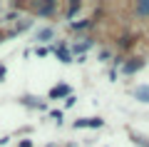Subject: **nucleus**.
Here are the masks:
<instances>
[{
    "mask_svg": "<svg viewBox=\"0 0 149 147\" xmlns=\"http://www.w3.org/2000/svg\"><path fill=\"white\" fill-rule=\"evenodd\" d=\"M55 13V3H40L37 5V15H52Z\"/></svg>",
    "mask_w": 149,
    "mask_h": 147,
    "instance_id": "nucleus-4",
    "label": "nucleus"
},
{
    "mask_svg": "<svg viewBox=\"0 0 149 147\" xmlns=\"http://www.w3.org/2000/svg\"><path fill=\"white\" fill-rule=\"evenodd\" d=\"M142 65H144V60H134V63H127V65H124V72H127V75H129V72H137Z\"/></svg>",
    "mask_w": 149,
    "mask_h": 147,
    "instance_id": "nucleus-5",
    "label": "nucleus"
},
{
    "mask_svg": "<svg viewBox=\"0 0 149 147\" xmlns=\"http://www.w3.org/2000/svg\"><path fill=\"white\" fill-rule=\"evenodd\" d=\"M57 55H60V60H62V63H70V58H72V55H70V50H65V45L57 47Z\"/></svg>",
    "mask_w": 149,
    "mask_h": 147,
    "instance_id": "nucleus-6",
    "label": "nucleus"
},
{
    "mask_svg": "<svg viewBox=\"0 0 149 147\" xmlns=\"http://www.w3.org/2000/svg\"><path fill=\"white\" fill-rule=\"evenodd\" d=\"M50 37H52V30H50V27H47V30H40V32H37V40H42V42H47Z\"/></svg>",
    "mask_w": 149,
    "mask_h": 147,
    "instance_id": "nucleus-8",
    "label": "nucleus"
},
{
    "mask_svg": "<svg viewBox=\"0 0 149 147\" xmlns=\"http://www.w3.org/2000/svg\"><path fill=\"white\" fill-rule=\"evenodd\" d=\"M67 95H70V85H65V82H60L57 87L50 90V97H52V100H57V97H65V100H67Z\"/></svg>",
    "mask_w": 149,
    "mask_h": 147,
    "instance_id": "nucleus-1",
    "label": "nucleus"
},
{
    "mask_svg": "<svg viewBox=\"0 0 149 147\" xmlns=\"http://www.w3.org/2000/svg\"><path fill=\"white\" fill-rule=\"evenodd\" d=\"M90 47H92V42L87 40V42H80V45L74 47V50H77V53H85V50H90Z\"/></svg>",
    "mask_w": 149,
    "mask_h": 147,
    "instance_id": "nucleus-9",
    "label": "nucleus"
},
{
    "mask_svg": "<svg viewBox=\"0 0 149 147\" xmlns=\"http://www.w3.org/2000/svg\"><path fill=\"white\" fill-rule=\"evenodd\" d=\"M137 15H149V0H142L137 5Z\"/></svg>",
    "mask_w": 149,
    "mask_h": 147,
    "instance_id": "nucleus-7",
    "label": "nucleus"
},
{
    "mask_svg": "<svg viewBox=\"0 0 149 147\" xmlns=\"http://www.w3.org/2000/svg\"><path fill=\"white\" fill-rule=\"evenodd\" d=\"M102 125H104V122H102L100 117H90V120H87V117H82V120L74 122V127H102Z\"/></svg>",
    "mask_w": 149,
    "mask_h": 147,
    "instance_id": "nucleus-2",
    "label": "nucleus"
},
{
    "mask_svg": "<svg viewBox=\"0 0 149 147\" xmlns=\"http://www.w3.org/2000/svg\"><path fill=\"white\" fill-rule=\"evenodd\" d=\"M134 97H137L139 102H149V85H139V87H134Z\"/></svg>",
    "mask_w": 149,
    "mask_h": 147,
    "instance_id": "nucleus-3",
    "label": "nucleus"
},
{
    "mask_svg": "<svg viewBox=\"0 0 149 147\" xmlns=\"http://www.w3.org/2000/svg\"><path fill=\"white\" fill-rule=\"evenodd\" d=\"M20 147H32V142H30V140H25V142H20Z\"/></svg>",
    "mask_w": 149,
    "mask_h": 147,
    "instance_id": "nucleus-10",
    "label": "nucleus"
}]
</instances>
